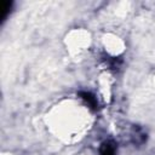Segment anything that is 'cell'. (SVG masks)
<instances>
[{
	"instance_id": "obj_1",
	"label": "cell",
	"mask_w": 155,
	"mask_h": 155,
	"mask_svg": "<svg viewBox=\"0 0 155 155\" xmlns=\"http://www.w3.org/2000/svg\"><path fill=\"white\" fill-rule=\"evenodd\" d=\"M114 147L110 143H104L102 149H101V155H114Z\"/></svg>"
}]
</instances>
